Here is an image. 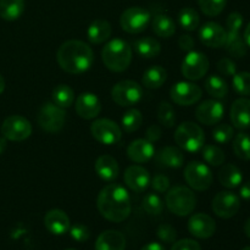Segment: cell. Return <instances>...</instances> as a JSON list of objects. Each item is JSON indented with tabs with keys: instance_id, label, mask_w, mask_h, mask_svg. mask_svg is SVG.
Listing matches in <instances>:
<instances>
[{
	"instance_id": "obj_41",
	"label": "cell",
	"mask_w": 250,
	"mask_h": 250,
	"mask_svg": "<svg viewBox=\"0 0 250 250\" xmlns=\"http://www.w3.org/2000/svg\"><path fill=\"white\" fill-rule=\"evenodd\" d=\"M142 207L149 215H160L164 210V202L156 193H148L144 197Z\"/></svg>"
},
{
	"instance_id": "obj_26",
	"label": "cell",
	"mask_w": 250,
	"mask_h": 250,
	"mask_svg": "<svg viewBox=\"0 0 250 250\" xmlns=\"http://www.w3.org/2000/svg\"><path fill=\"white\" fill-rule=\"evenodd\" d=\"M156 161L165 167L178 168L185 163V155L181 149L168 146L156 154Z\"/></svg>"
},
{
	"instance_id": "obj_54",
	"label": "cell",
	"mask_w": 250,
	"mask_h": 250,
	"mask_svg": "<svg viewBox=\"0 0 250 250\" xmlns=\"http://www.w3.org/2000/svg\"><path fill=\"white\" fill-rule=\"evenodd\" d=\"M244 42H246L247 46H249L250 48V22L248 23V26H247L246 31H244Z\"/></svg>"
},
{
	"instance_id": "obj_38",
	"label": "cell",
	"mask_w": 250,
	"mask_h": 250,
	"mask_svg": "<svg viewBox=\"0 0 250 250\" xmlns=\"http://www.w3.org/2000/svg\"><path fill=\"white\" fill-rule=\"evenodd\" d=\"M233 151L241 160H250V136L241 132L233 139Z\"/></svg>"
},
{
	"instance_id": "obj_43",
	"label": "cell",
	"mask_w": 250,
	"mask_h": 250,
	"mask_svg": "<svg viewBox=\"0 0 250 250\" xmlns=\"http://www.w3.org/2000/svg\"><path fill=\"white\" fill-rule=\"evenodd\" d=\"M234 136V129L231 125L221 124L217 125L214 129H212V138L215 142L220 144H227L231 142V139Z\"/></svg>"
},
{
	"instance_id": "obj_53",
	"label": "cell",
	"mask_w": 250,
	"mask_h": 250,
	"mask_svg": "<svg viewBox=\"0 0 250 250\" xmlns=\"http://www.w3.org/2000/svg\"><path fill=\"white\" fill-rule=\"evenodd\" d=\"M141 250H166V249H165V247L161 246L160 243L151 242V243H148L146 246H144Z\"/></svg>"
},
{
	"instance_id": "obj_1",
	"label": "cell",
	"mask_w": 250,
	"mask_h": 250,
	"mask_svg": "<svg viewBox=\"0 0 250 250\" xmlns=\"http://www.w3.org/2000/svg\"><path fill=\"white\" fill-rule=\"evenodd\" d=\"M97 207L104 219L116 224L125 221L132 210L128 190L117 183L105 186L98 194Z\"/></svg>"
},
{
	"instance_id": "obj_3",
	"label": "cell",
	"mask_w": 250,
	"mask_h": 250,
	"mask_svg": "<svg viewBox=\"0 0 250 250\" xmlns=\"http://www.w3.org/2000/svg\"><path fill=\"white\" fill-rule=\"evenodd\" d=\"M102 59L107 70L112 72H124L131 65V45L124 39H111L103 48Z\"/></svg>"
},
{
	"instance_id": "obj_17",
	"label": "cell",
	"mask_w": 250,
	"mask_h": 250,
	"mask_svg": "<svg viewBox=\"0 0 250 250\" xmlns=\"http://www.w3.org/2000/svg\"><path fill=\"white\" fill-rule=\"evenodd\" d=\"M188 231L192 236L200 239H208L212 237L216 231V222L204 212H198L190 216L188 221Z\"/></svg>"
},
{
	"instance_id": "obj_58",
	"label": "cell",
	"mask_w": 250,
	"mask_h": 250,
	"mask_svg": "<svg viewBox=\"0 0 250 250\" xmlns=\"http://www.w3.org/2000/svg\"><path fill=\"white\" fill-rule=\"evenodd\" d=\"M242 250H250V247H246V248L242 249Z\"/></svg>"
},
{
	"instance_id": "obj_27",
	"label": "cell",
	"mask_w": 250,
	"mask_h": 250,
	"mask_svg": "<svg viewBox=\"0 0 250 250\" xmlns=\"http://www.w3.org/2000/svg\"><path fill=\"white\" fill-rule=\"evenodd\" d=\"M219 181L224 187L229 189L237 188L243 181L242 171L233 164H226L219 171Z\"/></svg>"
},
{
	"instance_id": "obj_16",
	"label": "cell",
	"mask_w": 250,
	"mask_h": 250,
	"mask_svg": "<svg viewBox=\"0 0 250 250\" xmlns=\"http://www.w3.org/2000/svg\"><path fill=\"white\" fill-rule=\"evenodd\" d=\"M227 31L217 22H207L199 29V39L205 46L219 49L225 46Z\"/></svg>"
},
{
	"instance_id": "obj_31",
	"label": "cell",
	"mask_w": 250,
	"mask_h": 250,
	"mask_svg": "<svg viewBox=\"0 0 250 250\" xmlns=\"http://www.w3.org/2000/svg\"><path fill=\"white\" fill-rule=\"evenodd\" d=\"M24 11V0H0V17L5 21L20 19Z\"/></svg>"
},
{
	"instance_id": "obj_23",
	"label": "cell",
	"mask_w": 250,
	"mask_h": 250,
	"mask_svg": "<svg viewBox=\"0 0 250 250\" xmlns=\"http://www.w3.org/2000/svg\"><path fill=\"white\" fill-rule=\"evenodd\" d=\"M94 168L97 175L106 182H114L120 173V167L117 160L111 155H100L95 160Z\"/></svg>"
},
{
	"instance_id": "obj_22",
	"label": "cell",
	"mask_w": 250,
	"mask_h": 250,
	"mask_svg": "<svg viewBox=\"0 0 250 250\" xmlns=\"http://www.w3.org/2000/svg\"><path fill=\"white\" fill-rule=\"evenodd\" d=\"M44 225L50 233L61 236L70 229V219L65 211L60 209H53L44 216Z\"/></svg>"
},
{
	"instance_id": "obj_45",
	"label": "cell",
	"mask_w": 250,
	"mask_h": 250,
	"mask_svg": "<svg viewBox=\"0 0 250 250\" xmlns=\"http://www.w3.org/2000/svg\"><path fill=\"white\" fill-rule=\"evenodd\" d=\"M70 234L72 237V239H75L76 242H85L89 239L90 232L88 229L87 226L82 224H76L73 226H70Z\"/></svg>"
},
{
	"instance_id": "obj_6",
	"label": "cell",
	"mask_w": 250,
	"mask_h": 250,
	"mask_svg": "<svg viewBox=\"0 0 250 250\" xmlns=\"http://www.w3.org/2000/svg\"><path fill=\"white\" fill-rule=\"evenodd\" d=\"M39 127L49 133H56L61 131L66 121V112L62 107L58 106L54 103H44L39 109L37 116Z\"/></svg>"
},
{
	"instance_id": "obj_4",
	"label": "cell",
	"mask_w": 250,
	"mask_h": 250,
	"mask_svg": "<svg viewBox=\"0 0 250 250\" xmlns=\"http://www.w3.org/2000/svg\"><path fill=\"white\" fill-rule=\"evenodd\" d=\"M165 203L167 209L177 216H188L197 207V197L190 188L175 186L166 192Z\"/></svg>"
},
{
	"instance_id": "obj_8",
	"label": "cell",
	"mask_w": 250,
	"mask_h": 250,
	"mask_svg": "<svg viewBox=\"0 0 250 250\" xmlns=\"http://www.w3.org/2000/svg\"><path fill=\"white\" fill-rule=\"evenodd\" d=\"M151 15L146 9L141 6H132L125 10L120 17V24L127 33L137 34L146 31L150 23Z\"/></svg>"
},
{
	"instance_id": "obj_47",
	"label": "cell",
	"mask_w": 250,
	"mask_h": 250,
	"mask_svg": "<svg viewBox=\"0 0 250 250\" xmlns=\"http://www.w3.org/2000/svg\"><path fill=\"white\" fill-rule=\"evenodd\" d=\"M150 185L153 187V189L156 190L158 193H166L170 189L171 183L167 176L164 175V173H158L150 181Z\"/></svg>"
},
{
	"instance_id": "obj_55",
	"label": "cell",
	"mask_w": 250,
	"mask_h": 250,
	"mask_svg": "<svg viewBox=\"0 0 250 250\" xmlns=\"http://www.w3.org/2000/svg\"><path fill=\"white\" fill-rule=\"evenodd\" d=\"M5 149H6V138H4V137H0V155L4 153Z\"/></svg>"
},
{
	"instance_id": "obj_33",
	"label": "cell",
	"mask_w": 250,
	"mask_h": 250,
	"mask_svg": "<svg viewBox=\"0 0 250 250\" xmlns=\"http://www.w3.org/2000/svg\"><path fill=\"white\" fill-rule=\"evenodd\" d=\"M205 90L208 94L211 95L212 98L216 99H222L229 93V84L222 77L217 75H211L205 81Z\"/></svg>"
},
{
	"instance_id": "obj_48",
	"label": "cell",
	"mask_w": 250,
	"mask_h": 250,
	"mask_svg": "<svg viewBox=\"0 0 250 250\" xmlns=\"http://www.w3.org/2000/svg\"><path fill=\"white\" fill-rule=\"evenodd\" d=\"M243 26V16L239 12H232L226 20L227 31H241Z\"/></svg>"
},
{
	"instance_id": "obj_32",
	"label": "cell",
	"mask_w": 250,
	"mask_h": 250,
	"mask_svg": "<svg viewBox=\"0 0 250 250\" xmlns=\"http://www.w3.org/2000/svg\"><path fill=\"white\" fill-rule=\"evenodd\" d=\"M226 50L234 58H243L247 54V44L239 31H227Z\"/></svg>"
},
{
	"instance_id": "obj_18",
	"label": "cell",
	"mask_w": 250,
	"mask_h": 250,
	"mask_svg": "<svg viewBox=\"0 0 250 250\" xmlns=\"http://www.w3.org/2000/svg\"><path fill=\"white\" fill-rule=\"evenodd\" d=\"M125 183L131 190L142 193L150 186V173L141 165H131L126 168L124 175Z\"/></svg>"
},
{
	"instance_id": "obj_57",
	"label": "cell",
	"mask_w": 250,
	"mask_h": 250,
	"mask_svg": "<svg viewBox=\"0 0 250 250\" xmlns=\"http://www.w3.org/2000/svg\"><path fill=\"white\" fill-rule=\"evenodd\" d=\"M4 90H5V80H4V77L0 75V94H1V93H4Z\"/></svg>"
},
{
	"instance_id": "obj_37",
	"label": "cell",
	"mask_w": 250,
	"mask_h": 250,
	"mask_svg": "<svg viewBox=\"0 0 250 250\" xmlns=\"http://www.w3.org/2000/svg\"><path fill=\"white\" fill-rule=\"evenodd\" d=\"M202 155L204 158V160L207 161L209 165L211 166H221L225 163V156L224 150L221 148H219L217 146L214 144H208V146H203Z\"/></svg>"
},
{
	"instance_id": "obj_7",
	"label": "cell",
	"mask_w": 250,
	"mask_h": 250,
	"mask_svg": "<svg viewBox=\"0 0 250 250\" xmlns=\"http://www.w3.org/2000/svg\"><path fill=\"white\" fill-rule=\"evenodd\" d=\"M143 97V88L134 81H120L112 87L111 98L117 105L124 107L132 106L141 102Z\"/></svg>"
},
{
	"instance_id": "obj_50",
	"label": "cell",
	"mask_w": 250,
	"mask_h": 250,
	"mask_svg": "<svg viewBox=\"0 0 250 250\" xmlns=\"http://www.w3.org/2000/svg\"><path fill=\"white\" fill-rule=\"evenodd\" d=\"M178 46H180L181 50L189 53V51H192L193 48H194V39H193L189 34H182V36L178 38Z\"/></svg>"
},
{
	"instance_id": "obj_39",
	"label": "cell",
	"mask_w": 250,
	"mask_h": 250,
	"mask_svg": "<svg viewBox=\"0 0 250 250\" xmlns=\"http://www.w3.org/2000/svg\"><path fill=\"white\" fill-rule=\"evenodd\" d=\"M158 120L166 128H172L176 125V112L168 102H161L159 104Z\"/></svg>"
},
{
	"instance_id": "obj_44",
	"label": "cell",
	"mask_w": 250,
	"mask_h": 250,
	"mask_svg": "<svg viewBox=\"0 0 250 250\" xmlns=\"http://www.w3.org/2000/svg\"><path fill=\"white\" fill-rule=\"evenodd\" d=\"M156 234H158L159 239L165 242V243H173V242H176V238H177V232L168 224L160 225L158 227Z\"/></svg>"
},
{
	"instance_id": "obj_5",
	"label": "cell",
	"mask_w": 250,
	"mask_h": 250,
	"mask_svg": "<svg viewBox=\"0 0 250 250\" xmlns=\"http://www.w3.org/2000/svg\"><path fill=\"white\" fill-rule=\"evenodd\" d=\"M175 142L181 149L188 153H198L204 146V131L194 122H183L176 128Z\"/></svg>"
},
{
	"instance_id": "obj_20",
	"label": "cell",
	"mask_w": 250,
	"mask_h": 250,
	"mask_svg": "<svg viewBox=\"0 0 250 250\" xmlns=\"http://www.w3.org/2000/svg\"><path fill=\"white\" fill-rule=\"evenodd\" d=\"M232 125L236 128L248 129L250 128V99L248 98H239L234 100L229 112Z\"/></svg>"
},
{
	"instance_id": "obj_42",
	"label": "cell",
	"mask_w": 250,
	"mask_h": 250,
	"mask_svg": "<svg viewBox=\"0 0 250 250\" xmlns=\"http://www.w3.org/2000/svg\"><path fill=\"white\" fill-rule=\"evenodd\" d=\"M233 89L243 97H250V72H238L232 80Z\"/></svg>"
},
{
	"instance_id": "obj_52",
	"label": "cell",
	"mask_w": 250,
	"mask_h": 250,
	"mask_svg": "<svg viewBox=\"0 0 250 250\" xmlns=\"http://www.w3.org/2000/svg\"><path fill=\"white\" fill-rule=\"evenodd\" d=\"M239 194H241V197L244 200H250V181L242 186L241 190H239Z\"/></svg>"
},
{
	"instance_id": "obj_28",
	"label": "cell",
	"mask_w": 250,
	"mask_h": 250,
	"mask_svg": "<svg viewBox=\"0 0 250 250\" xmlns=\"http://www.w3.org/2000/svg\"><path fill=\"white\" fill-rule=\"evenodd\" d=\"M134 50L139 56L144 59H153L160 54L161 44L158 39L153 37H144V38L137 39L133 43Z\"/></svg>"
},
{
	"instance_id": "obj_34",
	"label": "cell",
	"mask_w": 250,
	"mask_h": 250,
	"mask_svg": "<svg viewBox=\"0 0 250 250\" xmlns=\"http://www.w3.org/2000/svg\"><path fill=\"white\" fill-rule=\"evenodd\" d=\"M51 98H53L54 104L66 109V107H70L75 102V93L72 88L68 87L67 84H59L53 89Z\"/></svg>"
},
{
	"instance_id": "obj_11",
	"label": "cell",
	"mask_w": 250,
	"mask_h": 250,
	"mask_svg": "<svg viewBox=\"0 0 250 250\" xmlns=\"http://www.w3.org/2000/svg\"><path fill=\"white\" fill-rule=\"evenodd\" d=\"M90 133L95 141L105 146H114L122 138V129L116 122L109 119L95 120L90 125Z\"/></svg>"
},
{
	"instance_id": "obj_36",
	"label": "cell",
	"mask_w": 250,
	"mask_h": 250,
	"mask_svg": "<svg viewBox=\"0 0 250 250\" xmlns=\"http://www.w3.org/2000/svg\"><path fill=\"white\" fill-rule=\"evenodd\" d=\"M122 128L127 133L138 131L143 125V115L138 109H129L124 114L121 119Z\"/></svg>"
},
{
	"instance_id": "obj_56",
	"label": "cell",
	"mask_w": 250,
	"mask_h": 250,
	"mask_svg": "<svg viewBox=\"0 0 250 250\" xmlns=\"http://www.w3.org/2000/svg\"><path fill=\"white\" fill-rule=\"evenodd\" d=\"M244 233L247 234V237L250 238V219H248L244 224Z\"/></svg>"
},
{
	"instance_id": "obj_21",
	"label": "cell",
	"mask_w": 250,
	"mask_h": 250,
	"mask_svg": "<svg viewBox=\"0 0 250 250\" xmlns=\"http://www.w3.org/2000/svg\"><path fill=\"white\" fill-rule=\"evenodd\" d=\"M155 155V148L148 139H136L127 146V156L133 163L143 164Z\"/></svg>"
},
{
	"instance_id": "obj_49",
	"label": "cell",
	"mask_w": 250,
	"mask_h": 250,
	"mask_svg": "<svg viewBox=\"0 0 250 250\" xmlns=\"http://www.w3.org/2000/svg\"><path fill=\"white\" fill-rule=\"evenodd\" d=\"M171 250H202V247H200V244L198 242L189 238H186L175 242Z\"/></svg>"
},
{
	"instance_id": "obj_40",
	"label": "cell",
	"mask_w": 250,
	"mask_h": 250,
	"mask_svg": "<svg viewBox=\"0 0 250 250\" xmlns=\"http://www.w3.org/2000/svg\"><path fill=\"white\" fill-rule=\"evenodd\" d=\"M227 0H198L200 10L207 16L215 17L225 10Z\"/></svg>"
},
{
	"instance_id": "obj_29",
	"label": "cell",
	"mask_w": 250,
	"mask_h": 250,
	"mask_svg": "<svg viewBox=\"0 0 250 250\" xmlns=\"http://www.w3.org/2000/svg\"><path fill=\"white\" fill-rule=\"evenodd\" d=\"M166 78H167V72L163 66H151L143 73L142 84L148 89H158L161 85H164Z\"/></svg>"
},
{
	"instance_id": "obj_9",
	"label": "cell",
	"mask_w": 250,
	"mask_h": 250,
	"mask_svg": "<svg viewBox=\"0 0 250 250\" xmlns=\"http://www.w3.org/2000/svg\"><path fill=\"white\" fill-rule=\"evenodd\" d=\"M185 180L190 188L203 192L211 187V170L200 161H190L185 167Z\"/></svg>"
},
{
	"instance_id": "obj_46",
	"label": "cell",
	"mask_w": 250,
	"mask_h": 250,
	"mask_svg": "<svg viewBox=\"0 0 250 250\" xmlns=\"http://www.w3.org/2000/svg\"><path fill=\"white\" fill-rule=\"evenodd\" d=\"M217 71H219L222 76L233 77L237 73V66L236 63H234V61H232L229 58H222L221 60L217 62Z\"/></svg>"
},
{
	"instance_id": "obj_35",
	"label": "cell",
	"mask_w": 250,
	"mask_h": 250,
	"mask_svg": "<svg viewBox=\"0 0 250 250\" xmlns=\"http://www.w3.org/2000/svg\"><path fill=\"white\" fill-rule=\"evenodd\" d=\"M178 22L181 27L188 32H193L199 27V14L193 7H183L178 12Z\"/></svg>"
},
{
	"instance_id": "obj_14",
	"label": "cell",
	"mask_w": 250,
	"mask_h": 250,
	"mask_svg": "<svg viewBox=\"0 0 250 250\" xmlns=\"http://www.w3.org/2000/svg\"><path fill=\"white\" fill-rule=\"evenodd\" d=\"M241 208V200L238 195L229 190H222L214 197L211 203V209L221 219H231Z\"/></svg>"
},
{
	"instance_id": "obj_30",
	"label": "cell",
	"mask_w": 250,
	"mask_h": 250,
	"mask_svg": "<svg viewBox=\"0 0 250 250\" xmlns=\"http://www.w3.org/2000/svg\"><path fill=\"white\" fill-rule=\"evenodd\" d=\"M151 27H153V31L156 36L165 39L172 37L176 32L175 22L170 16L165 14L156 15L151 22Z\"/></svg>"
},
{
	"instance_id": "obj_19",
	"label": "cell",
	"mask_w": 250,
	"mask_h": 250,
	"mask_svg": "<svg viewBox=\"0 0 250 250\" xmlns=\"http://www.w3.org/2000/svg\"><path fill=\"white\" fill-rule=\"evenodd\" d=\"M76 112L83 120H93L102 111V102L93 93H82L76 98Z\"/></svg>"
},
{
	"instance_id": "obj_24",
	"label": "cell",
	"mask_w": 250,
	"mask_h": 250,
	"mask_svg": "<svg viewBox=\"0 0 250 250\" xmlns=\"http://www.w3.org/2000/svg\"><path fill=\"white\" fill-rule=\"evenodd\" d=\"M126 238L119 231L109 229L99 234L95 242V250H125Z\"/></svg>"
},
{
	"instance_id": "obj_2",
	"label": "cell",
	"mask_w": 250,
	"mask_h": 250,
	"mask_svg": "<svg viewBox=\"0 0 250 250\" xmlns=\"http://www.w3.org/2000/svg\"><path fill=\"white\" fill-rule=\"evenodd\" d=\"M56 60L65 72L71 75H81L93 66L94 53L84 42L71 39L59 46Z\"/></svg>"
},
{
	"instance_id": "obj_51",
	"label": "cell",
	"mask_w": 250,
	"mask_h": 250,
	"mask_svg": "<svg viewBox=\"0 0 250 250\" xmlns=\"http://www.w3.org/2000/svg\"><path fill=\"white\" fill-rule=\"evenodd\" d=\"M161 137V128L158 125H151L148 129H146V139L151 143L159 141Z\"/></svg>"
},
{
	"instance_id": "obj_13",
	"label": "cell",
	"mask_w": 250,
	"mask_h": 250,
	"mask_svg": "<svg viewBox=\"0 0 250 250\" xmlns=\"http://www.w3.org/2000/svg\"><path fill=\"white\" fill-rule=\"evenodd\" d=\"M202 88L193 82H177L170 89V98L175 104L181 106H190L202 98Z\"/></svg>"
},
{
	"instance_id": "obj_25",
	"label": "cell",
	"mask_w": 250,
	"mask_h": 250,
	"mask_svg": "<svg viewBox=\"0 0 250 250\" xmlns=\"http://www.w3.org/2000/svg\"><path fill=\"white\" fill-rule=\"evenodd\" d=\"M112 27L106 20H95L87 29V38L92 44H102L111 37Z\"/></svg>"
},
{
	"instance_id": "obj_12",
	"label": "cell",
	"mask_w": 250,
	"mask_h": 250,
	"mask_svg": "<svg viewBox=\"0 0 250 250\" xmlns=\"http://www.w3.org/2000/svg\"><path fill=\"white\" fill-rule=\"evenodd\" d=\"M2 137L12 142H22L32 134V125L26 117L11 115L1 125Z\"/></svg>"
},
{
	"instance_id": "obj_10",
	"label": "cell",
	"mask_w": 250,
	"mask_h": 250,
	"mask_svg": "<svg viewBox=\"0 0 250 250\" xmlns=\"http://www.w3.org/2000/svg\"><path fill=\"white\" fill-rule=\"evenodd\" d=\"M209 59L204 53L192 50L186 55L181 65L183 77L189 81H199L209 71Z\"/></svg>"
},
{
	"instance_id": "obj_15",
	"label": "cell",
	"mask_w": 250,
	"mask_h": 250,
	"mask_svg": "<svg viewBox=\"0 0 250 250\" xmlns=\"http://www.w3.org/2000/svg\"><path fill=\"white\" fill-rule=\"evenodd\" d=\"M224 115L225 107L222 103L214 99L205 100L202 104L198 105L197 110H195V117L198 119V121L207 126L217 125L224 119Z\"/></svg>"
},
{
	"instance_id": "obj_59",
	"label": "cell",
	"mask_w": 250,
	"mask_h": 250,
	"mask_svg": "<svg viewBox=\"0 0 250 250\" xmlns=\"http://www.w3.org/2000/svg\"><path fill=\"white\" fill-rule=\"evenodd\" d=\"M68 250H75V249H68Z\"/></svg>"
}]
</instances>
